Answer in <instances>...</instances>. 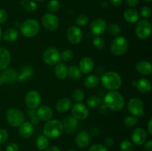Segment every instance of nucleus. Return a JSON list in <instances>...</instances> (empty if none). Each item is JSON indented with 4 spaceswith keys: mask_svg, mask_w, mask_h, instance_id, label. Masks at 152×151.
Returning a JSON list of instances; mask_svg holds the SVG:
<instances>
[{
    "mask_svg": "<svg viewBox=\"0 0 152 151\" xmlns=\"http://www.w3.org/2000/svg\"><path fill=\"white\" fill-rule=\"evenodd\" d=\"M102 85L111 91L118 90L122 85L121 76L114 71H108L102 74L101 77Z\"/></svg>",
    "mask_w": 152,
    "mask_h": 151,
    "instance_id": "1",
    "label": "nucleus"
},
{
    "mask_svg": "<svg viewBox=\"0 0 152 151\" xmlns=\"http://www.w3.org/2000/svg\"><path fill=\"white\" fill-rule=\"evenodd\" d=\"M104 103L107 108L117 111L123 108L125 105V99L120 93L114 90L105 95L104 98Z\"/></svg>",
    "mask_w": 152,
    "mask_h": 151,
    "instance_id": "2",
    "label": "nucleus"
},
{
    "mask_svg": "<svg viewBox=\"0 0 152 151\" xmlns=\"http://www.w3.org/2000/svg\"><path fill=\"white\" fill-rule=\"evenodd\" d=\"M43 135L49 139H56L59 137L63 133V127L60 121L51 119L48 121L43 127Z\"/></svg>",
    "mask_w": 152,
    "mask_h": 151,
    "instance_id": "3",
    "label": "nucleus"
},
{
    "mask_svg": "<svg viewBox=\"0 0 152 151\" xmlns=\"http://www.w3.org/2000/svg\"><path fill=\"white\" fill-rule=\"evenodd\" d=\"M40 30L39 23L34 19H26L22 23L20 31L24 36L27 38H32L39 33Z\"/></svg>",
    "mask_w": 152,
    "mask_h": 151,
    "instance_id": "4",
    "label": "nucleus"
},
{
    "mask_svg": "<svg viewBox=\"0 0 152 151\" xmlns=\"http://www.w3.org/2000/svg\"><path fill=\"white\" fill-rule=\"evenodd\" d=\"M6 119L12 127H19L25 121V115L20 110L11 107L6 112Z\"/></svg>",
    "mask_w": 152,
    "mask_h": 151,
    "instance_id": "5",
    "label": "nucleus"
},
{
    "mask_svg": "<svg viewBox=\"0 0 152 151\" xmlns=\"http://www.w3.org/2000/svg\"><path fill=\"white\" fill-rule=\"evenodd\" d=\"M111 51L115 56H122L129 48V41L124 36H116L111 44Z\"/></svg>",
    "mask_w": 152,
    "mask_h": 151,
    "instance_id": "6",
    "label": "nucleus"
},
{
    "mask_svg": "<svg viewBox=\"0 0 152 151\" xmlns=\"http://www.w3.org/2000/svg\"><path fill=\"white\" fill-rule=\"evenodd\" d=\"M42 60L46 65L53 66L59 63L61 60V53L56 47H48L42 54Z\"/></svg>",
    "mask_w": 152,
    "mask_h": 151,
    "instance_id": "7",
    "label": "nucleus"
},
{
    "mask_svg": "<svg viewBox=\"0 0 152 151\" xmlns=\"http://www.w3.org/2000/svg\"><path fill=\"white\" fill-rule=\"evenodd\" d=\"M135 33L140 39H146L151 34V25L148 19L138 21L135 28Z\"/></svg>",
    "mask_w": 152,
    "mask_h": 151,
    "instance_id": "8",
    "label": "nucleus"
},
{
    "mask_svg": "<svg viewBox=\"0 0 152 151\" xmlns=\"http://www.w3.org/2000/svg\"><path fill=\"white\" fill-rule=\"evenodd\" d=\"M128 109L133 116H142L144 113L143 102L138 98H132L128 103Z\"/></svg>",
    "mask_w": 152,
    "mask_h": 151,
    "instance_id": "9",
    "label": "nucleus"
},
{
    "mask_svg": "<svg viewBox=\"0 0 152 151\" xmlns=\"http://www.w3.org/2000/svg\"><path fill=\"white\" fill-rule=\"evenodd\" d=\"M25 105L29 109L34 110L39 107L42 102L40 93L37 90H31L28 92L25 98Z\"/></svg>",
    "mask_w": 152,
    "mask_h": 151,
    "instance_id": "10",
    "label": "nucleus"
},
{
    "mask_svg": "<svg viewBox=\"0 0 152 151\" xmlns=\"http://www.w3.org/2000/svg\"><path fill=\"white\" fill-rule=\"evenodd\" d=\"M42 23L46 30L53 31L59 28V19L56 15L51 13H48L42 18Z\"/></svg>",
    "mask_w": 152,
    "mask_h": 151,
    "instance_id": "11",
    "label": "nucleus"
},
{
    "mask_svg": "<svg viewBox=\"0 0 152 151\" xmlns=\"http://www.w3.org/2000/svg\"><path fill=\"white\" fill-rule=\"evenodd\" d=\"M71 114L74 118L77 120H85L89 115L88 108L81 102H77L73 105L71 108Z\"/></svg>",
    "mask_w": 152,
    "mask_h": 151,
    "instance_id": "12",
    "label": "nucleus"
},
{
    "mask_svg": "<svg viewBox=\"0 0 152 151\" xmlns=\"http://www.w3.org/2000/svg\"><path fill=\"white\" fill-rule=\"evenodd\" d=\"M67 39L73 44H77L83 40V31L79 27L71 26L67 30Z\"/></svg>",
    "mask_w": 152,
    "mask_h": 151,
    "instance_id": "13",
    "label": "nucleus"
},
{
    "mask_svg": "<svg viewBox=\"0 0 152 151\" xmlns=\"http://www.w3.org/2000/svg\"><path fill=\"white\" fill-rule=\"evenodd\" d=\"M107 29V23L104 19H96L91 22L90 25L91 32L96 36L103 34Z\"/></svg>",
    "mask_w": 152,
    "mask_h": 151,
    "instance_id": "14",
    "label": "nucleus"
},
{
    "mask_svg": "<svg viewBox=\"0 0 152 151\" xmlns=\"http://www.w3.org/2000/svg\"><path fill=\"white\" fill-rule=\"evenodd\" d=\"M147 139L146 131L142 127H137L132 133V143L137 146H141Z\"/></svg>",
    "mask_w": 152,
    "mask_h": 151,
    "instance_id": "15",
    "label": "nucleus"
},
{
    "mask_svg": "<svg viewBox=\"0 0 152 151\" xmlns=\"http://www.w3.org/2000/svg\"><path fill=\"white\" fill-rule=\"evenodd\" d=\"M62 124L64 132L66 133H72L77 129L78 120L74 118L72 115H67L64 118Z\"/></svg>",
    "mask_w": 152,
    "mask_h": 151,
    "instance_id": "16",
    "label": "nucleus"
},
{
    "mask_svg": "<svg viewBox=\"0 0 152 151\" xmlns=\"http://www.w3.org/2000/svg\"><path fill=\"white\" fill-rule=\"evenodd\" d=\"M36 115L39 120L48 121L52 119L53 116V112L50 107L44 105L39 107Z\"/></svg>",
    "mask_w": 152,
    "mask_h": 151,
    "instance_id": "17",
    "label": "nucleus"
},
{
    "mask_svg": "<svg viewBox=\"0 0 152 151\" xmlns=\"http://www.w3.org/2000/svg\"><path fill=\"white\" fill-rule=\"evenodd\" d=\"M17 73L13 68H9L3 70L0 75V84L2 83H13L17 79Z\"/></svg>",
    "mask_w": 152,
    "mask_h": 151,
    "instance_id": "18",
    "label": "nucleus"
},
{
    "mask_svg": "<svg viewBox=\"0 0 152 151\" xmlns=\"http://www.w3.org/2000/svg\"><path fill=\"white\" fill-rule=\"evenodd\" d=\"M75 142L77 147L80 148H85L89 145L91 142V136L86 130L78 133L75 138Z\"/></svg>",
    "mask_w": 152,
    "mask_h": 151,
    "instance_id": "19",
    "label": "nucleus"
},
{
    "mask_svg": "<svg viewBox=\"0 0 152 151\" xmlns=\"http://www.w3.org/2000/svg\"><path fill=\"white\" fill-rule=\"evenodd\" d=\"M94 68V62L90 57H83L79 62V69L83 73H89Z\"/></svg>",
    "mask_w": 152,
    "mask_h": 151,
    "instance_id": "20",
    "label": "nucleus"
},
{
    "mask_svg": "<svg viewBox=\"0 0 152 151\" xmlns=\"http://www.w3.org/2000/svg\"><path fill=\"white\" fill-rule=\"evenodd\" d=\"M34 127L33 124L28 121H24L19 127V134L23 139H28L34 134Z\"/></svg>",
    "mask_w": 152,
    "mask_h": 151,
    "instance_id": "21",
    "label": "nucleus"
},
{
    "mask_svg": "<svg viewBox=\"0 0 152 151\" xmlns=\"http://www.w3.org/2000/svg\"><path fill=\"white\" fill-rule=\"evenodd\" d=\"M132 84L136 86L137 88L138 91L140 93H148L151 90V84L148 79H146L145 78H140L138 81H134L132 82Z\"/></svg>",
    "mask_w": 152,
    "mask_h": 151,
    "instance_id": "22",
    "label": "nucleus"
},
{
    "mask_svg": "<svg viewBox=\"0 0 152 151\" xmlns=\"http://www.w3.org/2000/svg\"><path fill=\"white\" fill-rule=\"evenodd\" d=\"M135 68L136 70L142 75L149 76L152 73L151 64L148 61H139L137 62Z\"/></svg>",
    "mask_w": 152,
    "mask_h": 151,
    "instance_id": "23",
    "label": "nucleus"
},
{
    "mask_svg": "<svg viewBox=\"0 0 152 151\" xmlns=\"http://www.w3.org/2000/svg\"><path fill=\"white\" fill-rule=\"evenodd\" d=\"M11 60L10 53L7 49L0 47V70L6 69Z\"/></svg>",
    "mask_w": 152,
    "mask_h": 151,
    "instance_id": "24",
    "label": "nucleus"
},
{
    "mask_svg": "<svg viewBox=\"0 0 152 151\" xmlns=\"http://www.w3.org/2000/svg\"><path fill=\"white\" fill-rule=\"evenodd\" d=\"M123 17L125 20L130 24H134L140 19V13L135 9H126L123 13Z\"/></svg>",
    "mask_w": 152,
    "mask_h": 151,
    "instance_id": "25",
    "label": "nucleus"
},
{
    "mask_svg": "<svg viewBox=\"0 0 152 151\" xmlns=\"http://www.w3.org/2000/svg\"><path fill=\"white\" fill-rule=\"evenodd\" d=\"M54 74L57 78L63 80L68 76V68L63 62L58 63L55 65Z\"/></svg>",
    "mask_w": 152,
    "mask_h": 151,
    "instance_id": "26",
    "label": "nucleus"
},
{
    "mask_svg": "<svg viewBox=\"0 0 152 151\" xmlns=\"http://www.w3.org/2000/svg\"><path fill=\"white\" fill-rule=\"evenodd\" d=\"M72 106V102L68 98H62L57 101L56 104V110L59 113H65Z\"/></svg>",
    "mask_w": 152,
    "mask_h": 151,
    "instance_id": "27",
    "label": "nucleus"
},
{
    "mask_svg": "<svg viewBox=\"0 0 152 151\" xmlns=\"http://www.w3.org/2000/svg\"><path fill=\"white\" fill-rule=\"evenodd\" d=\"M2 37L7 42H13L19 37V32L15 28H9L2 34Z\"/></svg>",
    "mask_w": 152,
    "mask_h": 151,
    "instance_id": "28",
    "label": "nucleus"
},
{
    "mask_svg": "<svg viewBox=\"0 0 152 151\" xmlns=\"http://www.w3.org/2000/svg\"><path fill=\"white\" fill-rule=\"evenodd\" d=\"M99 77L95 74H90L87 76L84 80V85L88 89H93L99 84Z\"/></svg>",
    "mask_w": 152,
    "mask_h": 151,
    "instance_id": "29",
    "label": "nucleus"
},
{
    "mask_svg": "<svg viewBox=\"0 0 152 151\" xmlns=\"http://www.w3.org/2000/svg\"><path fill=\"white\" fill-rule=\"evenodd\" d=\"M34 73L33 68L30 66H24L21 68L20 73L17 76V80L19 81H24L31 77Z\"/></svg>",
    "mask_w": 152,
    "mask_h": 151,
    "instance_id": "30",
    "label": "nucleus"
},
{
    "mask_svg": "<svg viewBox=\"0 0 152 151\" xmlns=\"http://www.w3.org/2000/svg\"><path fill=\"white\" fill-rule=\"evenodd\" d=\"M36 145H37V147L39 150H45L46 148L48 147L49 141L46 136H45L44 135H42V136H39L37 138V142H36Z\"/></svg>",
    "mask_w": 152,
    "mask_h": 151,
    "instance_id": "31",
    "label": "nucleus"
},
{
    "mask_svg": "<svg viewBox=\"0 0 152 151\" xmlns=\"http://www.w3.org/2000/svg\"><path fill=\"white\" fill-rule=\"evenodd\" d=\"M21 5L25 10L28 12L34 11L37 9V4L33 0H22Z\"/></svg>",
    "mask_w": 152,
    "mask_h": 151,
    "instance_id": "32",
    "label": "nucleus"
},
{
    "mask_svg": "<svg viewBox=\"0 0 152 151\" xmlns=\"http://www.w3.org/2000/svg\"><path fill=\"white\" fill-rule=\"evenodd\" d=\"M70 78L73 80H78L81 77V71L78 67L75 65H71L68 68V75Z\"/></svg>",
    "mask_w": 152,
    "mask_h": 151,
    "instance_id": "33",
    "label": "nucleus"
},
{
    "mask_svg": "<svg viewBox=\"0 0 152 151\" xmlns=\"http://www.w3.org/2000/svg\"><path fill=\"white\" fill-rule=\"evenodd\" d=\"M101 105H102V101L96 96H92L87 99V105L91 108L99 107Z\"/></svg>",
    "mask_w": 152,
    "mask_h": 151,
    "instance_id": "34",
    "label": "nucleus"
},
{
    "mask_svg": "<svg viewBox=\"0 0 152 151\" xmlns=\"http://www.w3.org/2000/svg\"><path fill=\"white\" fill-rule=\"evenodd\" d=\"M107 28H108V33L111 36H118L120 34V33H121V28H120V27L116 23L110 24Z\"/></svg>",
    "mask_w": 152,
    "mask_h": 151,
    "instance_id": "35",
    "label": "nucleus"
},
{
    "mask_svg": "<svg viewBox=\"0 0 152 151\" xmlns=\"http://www.w3.org/2000/svg\"><path fill=\"white\" fill-rule=\"evenodd\" d=\"M138 122L137 118L133 115H128L126 117V118L123 121V124L126 126V127H129V128H132V127H134Z\"/></svg>",
    "mask_w": 152,
    "mask_h": 151,
    "instance_id": "36",
    "label": "nucleus"
},
{
    "mask_svg": "<svg viewBox=\"0 0 152 151\" xmlns=\"http://www.w3.org/2000/svg\"><path fill=\"white\" fill-rule=\"evenodd\" d=\"M60 6L61 4L59 0H50L47 4V9L48 11L54 13V12L58 11L59 10Z\"/></svg>",
    "mask_w": 152,
    "mask_h": 151,
    "instance_id": "37",
    "label": "nucleus"
},
{
    "mask_svg": "<svg viewBox=\"0 0 152 151\" xmlns=\"http://www.w3.org/2000/svg\"><path fill=\"white\" fill-rule=\"evenodd\" d=\"M86 95H85V92L81 89H77V90H74L72 93V98L75 102H81L85 99Z\"/></svg>",
    "mask_w": 152,
    "mask_h": 151,
    "instance_id": "38",
    "label": "nucleus"
},
{
    "mask_svg": "<svg viewBox=\"0 0 152 151\" xmlns=\"http://www.w3.org/2000/svg\"><path fill=\"white\" fill-rule=\"evenodd\" d=\"M74 58V52L70 49H65L61 53V59L65 62H69Z\"/></svg>",
    "mask_w": 152,
    "mask_h": 151,
    "instance_id": "39",
    "label": "nucleus"
},
{
    "mask_svg": "<svg viewBox=\"0 0 152 151\" xmlns=\"http://www.w3.org/2000/svg\"><path fill=\"white\" fill-rule=\"evenodd\" d=\"M88 17L85 14H80L77 17L75 20V23L77 24L78 26L80 27H83V26H86L88 23Z\"/></svg>",
    "mask_w": 152,
    "mask_h": 151,
    "instance_id": "40",
    "label": "nucleus"
},
{
    "mask_svg": "<svg viewBox=\"0 0 152 151\" xmlns=\"http://www.w3.org/2000/svg\"><path fill=\"white\" fill-rule=\"evenodd\" d=\"M120 150L121 151H133L134 144L132 142L129 140H124L120 143Z\"/></svg>",
    "mask_w": 152,
    "mask_h": 151,
    "instance_id": "41",
    "label": "nucleus"
},
{
    "mask_svg": "<svg viewBox=\"0 0 152 151\" xmlns=\"http://www.w3.org/2000/svg\"><path fill=\"white\" fill-rule=\"evenodd\" d=\"M94 46L97 49H102L105 45V41L104 38L101 36H96L92 41Z\"/></svg>",
    "mask_w": 152,
    "mask_h": 151,
    "instance_id": "42",
    "label": "nucleus"
},
{
    "mask_svg": "<svg viewBox=\"0 0 152 151\" xmlns=\"http://www.w3.org/2000/svg\"><path fill=\"white\" fill-rule=\"evenodd\" d=\"M151 15V9L148 6H143L140 10V16L145 19L150 18Z\"/></svg>",
    "mask_w": 152,
    "mask_h": 151,
    "instance_id": "43",
    "label": "nucleus"
},
{
    "mask_svg": "<svg viewBox=\"0 0 152 151\" xmlns=\"http://www.w3.org/2000/svg\"><path fill=\"white\" fill-rule=\"evenodd\" d=\"M88 151H108V148L104 144H95L90 147Z\"/></svg>",
    "mask_w": 152,
    "mask_h": 151,
    "instance_id": "44",
    "label": "nucleus"
},
{
    "mask_svg": "<svg viewBox=\"0 0 152 151\" xmlns=\"http://www.w3.org/2000/svg\"><path fill=\"white\" fill-rule=\"evenodd\" d=\"M8 139V133L6 130H0V144L4 143Z\"/></svg>",
    "mask_w": 152,
    "mask_h": 151,
    "instance_id": "45",
    "label": "nucleus"
},
{
    "mask_svg": "<svg viewBox=\"0 0 152 151\" xmlns=\"http://www.w3.org/2000/svg\"><path fill=\"white\" fill-rule=\"evenodd\" d=\"M6 151H19V146L14 142L9 143L6 147Z\"/></svg>",
    "mask_w": 152,
    "mask_h": 151,
    "instance_id": "46",
    "label": "nucleus"
},
{
    "mask_svg": "<svg viewBox=\"0 0 152 151\" xmlns=\"http://www.w3.org/2000/svg\"><path fill=\"white\" fill-rule=\"evenodd\" d=\"M7 19V13L4 9H0V24H3Z\"/></svg>",
    "mask_w": 152,
    "mask_h": 151,
    "instance_id": "47",
    "label": "nucleus"
},
{
    "mask_svg": "<svg viewBox=\"0 0 152 151\" xmlns=\"http://www.w3.org/2000/svg\"><path fill=\"white\" fill-rule=\"evenodd\" d=\"M114 143V141L113 139V138L111 137H107L106 139L104 140V145H105L106 147H109L113 146Z\"/></svg>",
    "mask_w": 152,
    "mask_h": 151,
    "instance_id": "48",
    "label": "nucleus"
},
{
    "mask_svg": "<svg viewBox=\"0 0 152 151\" xmlns=\"http://www.w3.org/2000/svg\"><path fill=\"white\" fill-rule=\"evenodd\" d=\"M144 149L146 151H152V141L149 140L144 143Z\"/></svg>",
    "mask_w": 152,
    "mask_h": 151,
    "instance_id": "49",
    "label": "nucleus"
},
{
    "mask_svg": "<svg viewBox=\"0 0 152 151\" xmlns=\"http://www.w3.org/2000/svg\"><path fill=\"white\" fill-rule=\"evenodd\" d=\"M126 4L130 7H134L137 5L140 2V0H126Z\"/></svg>",
    "mask_w": 152,
    "mask_h": 151,
    "instance_id": "50",
    "label": "nucleus"
},
{
    "mask_svg": "<svg viewBox=\"0 0 152 151\" xmlns=\"http://www.w3.org/2000/svg\"><path fill=\"white\" fill-rule=\"evenodd\" d=\"M123 0H110V3L114 7H119L122 4Z\"/></svg>",
    "mask_w": 152,
    "mask_h": 151,
    "instance_id": "51",
    "label": "nucleus"
},
{
    "mask_svg": "<svg viewBox=\"0 0 152 151\" xmlns=\"http://www.w3.org/2000/svg\"><path fill=\"white\" fill-rule=\"evenodd\" d=\"M147 130H148V133L152 135V118H150L148 121V124H147Z\"/></svg>",
    "mask_w": 152,
    "mask_h": 151,
    "instance_id": "52",
    "label": "nucleus"
},
{
    "mask_svg": "<svg viewBox=\"0 0 152 151\" xmlns=\"http://www.w3.org/2000/svg\"><path fill=\"white\" fill-rule=\"evenodd\" d=\"M45 151H60V149L56 146H51L46 148Z\"/></svg>",
    "mask_w": 152,
    "mask_h": 151,
    "instance_id": "53",
    "label": "nucleus"
},
{
    "mask_svg": "<svg viewBox=\"0 0 152 151\" xmlns=\"http://www.w3.org/2000/svg\"><path fill=\"white\" fill-rule=\"evenodd\" d=\"M91 135L93 136H97L99 135V130L96 127L95 128H93L91 130Z\"/></svg>",
    "mask_w": 152,
    "mask_h": 151,
    "instance_id": "54",
    "label": "nucleus"
},
{
    "mask_svg": "<svg viewBox=\"0 0 152 151\" xmlns=\"http://www.w3.org/2000/svg\"><path fill=\"white\" fill-rule=\"evenodd\" d=\"M39 118H37V115L35 116H33L32 117V121H31V124H37L39 123Z\"/></svg>",
    "mask_w": 152,
    "mask_h": 151,
    "instance_id": "55",
    "label": "nucleus"
},
{
    "mask_svg": "<svg viewBox=\"0 0 152 151\" xmlns=\"http://www.w3.org/2000/svg\"><path fill=\"white\" fill-rule=\"evenodd\" d=\"M1 38H2V30H1V28L0 27V41H1Z\"/></svg>",
    "mask_w": 152,
    "mask_h": 151,
    "instance_id": "56",
    "label": "nucleus"
},
{
    "mask_svg": "<svg viewBox=\"0 0 152 151\" xmlns=\"http://www.w3.org/2000/svg\"><path fill=\"white\" fill-rule=\"evenodd\" d=\"M144 1H146V2H150V1H151V0H143Z\"/></svg>",
    "mask_w": 152,
    "mask_h": 151,
    "instance_id": "57",
    "label": "nucleus"
},
{
    "mask_svg": "<svg viewBox=\"0 0 152 151\" xmlns=\"http://www.w3.org/2000/svg\"><path fill=\"white\" fill-rule=\"evenodd\" d=\"M68 151H77V150H74V149H71V150H68Z\"/></svg>",
    "mask_w": 152,
    "mask_h": 151,
    "instance_id": "58",
    "label": "nucleus"
},
{
    "mask_svg": "<svg viewBox=\"0 0 152 151\" xmlns=\"http://www.w3.org/2000/svg\"><path fill=\"white\" fill-rule=\"evenodd\" d=\"M37 1H45V0H37Z\"/></svg>",
    "mask_w": 152,
    "mask_h": 151,
    "instance_id": "59",
    "label": "nucleus"
}]
</instances>
